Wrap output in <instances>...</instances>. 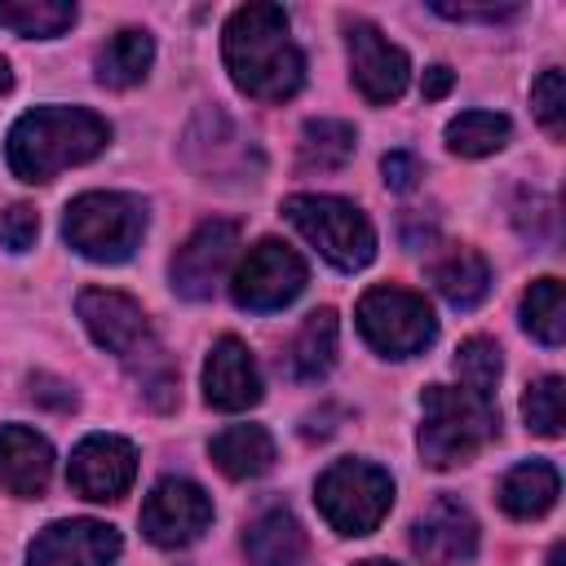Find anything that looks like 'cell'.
Returning <instances> with one entry per match:
<instances>
[{
	"label": "cell",
	"instance_id": "cell-1",
	"mask_svg": "<svg viewBox=\"0 0 566 566\" xmlns=\"http://www.w3.org/2000/svg\"><path fill=\"white\" fill-rule=\"evenodd\" d=\"M226 66L239 93L256 102H287L305 80V57L292 44L287 13L279 4H243L226 22Z\"/></svg>",
	"mask_w": 566,
	"mask_h": 566
},
{
	"label": "cell",
	"instance_id": "cell-2",
	"mask_svg": "<svg viewBox=\"0 0 566 566\" xmlns=\"http://www.w3.org/2000/svg\"><path fill=\"white\" fill-rule=\"evenodd\" d=\"M111 142V128L102 115L84 106H35L9 128V168L22 181H49L62 168H75L93 159Z\"/></svg>",
	"mask_w": 566,
	"mask_h": 566
},
{
	"label": "cell",
	"instance_id": "cell-3",
	"mask_svg": "<svg viewBox=\"0 0 566 566\" xmlns=\"http://www.w3.org/2000/svg\"><path fill=\"white\" fill-rule=\"evenodd\" d=\"M500 433V411L491 398L469 389L429 385L420 398V455L429 469H455L473 460Z\"/></svg>",
	"mask_w": 566,
	"mask_h": 566
},
{
	"label": "cell",
	"instance_id": "cell-4",
	"mask_svg": "<svg viewBox=\"0 0 566 566\" xmlns=\"http://www.w3.org/2000/svg\"><path fill=\"white\" fill-rule=\"evenodd\" d=\"M62 234L88 261H128L146 234V203L119 190H88L66 203Z\"/></svg>",
	"mask_w": 566,
	"mask_h": 566
},
{
	"label": "cell",
	"instance_id": "cell-5",
	"mask_svg": "<svg viewBox=\"0 0 566 566\" xmlns=\"http://www.w3.org/2000/svg\"><path fill=\"white\" fill-rule=\"evenodd\" d=\"M287 221L336 265V270H363L376 256V230L349 199L336 195H292L283 203Z\"/></svg>",
	"mask_w": 566,
	"mask_h": 566
},
{
	"label": "cell",
	"instance_id": "cell-6",
	"mask_svg": "<svg viewBox=\"0 0 566 566\" xmlns=\"http://www.w3.org/2000/svg\"><path fill=\"white\" fill-rule=\"evenodd\" d=\"M314 500H318V513L327 517L332 531L340 535H371L389 504H394V482L385 469L367 464V460H336L318 486H314Z\"/></svg>",
	"mask_w": 566,
	"mask_h": 566
},
{
	"label": "cell",
	"instance_id": "cell-7",
	"mask_svg": "<svg viewBox=\"0 0 566 566\" xmlns=\"http://www.w3.org/2000/svg\"><path fill=\"white\" fill-rule=\"evenodd\" d=\"M358 332L385 358H411L438 336V318L424 296L407 287H371L358 301Z\"/></svg>",
	"mask_w": 566,
	"mask_h": 566
},
{
	"label": "cell",
	"instance_id": "cell-8",
	"mask_svg": "<svg viewBox=\"0 0 566 566\" xmlns=\"http://www.w3.org/2000/svg\"><path fill=\"white\" fill-rule=\"evenodd\" d=\"M305 287V261L296 248H287L283 239H261L248 248V256L239 261L234 279H230V296L239 310H283L287 301H296Z\"/></svg>",
	"mask_w": 566,
	"mask_h": 566
},
{
	"label": "cell",
	"instance_id": "cell-9",
	"mask_svg": "<svg viewBox=\"0 0 566 566\" xmlns=\"http://www.w3.org/2000/svg\"><path fill=\"white\" fill-rule=\"evenodd\" d=\"M75 310H80L88 336H93L102 349H111L115 358L137 363V367L159 358L150 318H146V310H142L133 296H124V292H115V287H84L80 301H75Z\"/></svg>",
	"mask_w": 566,
	"mask_h": 566
},
{
	"label": "cell",
	"instance_id": "cell-10",
	"mask_svg": "<svg viewBox=\"0 0 566 566\" xmlns=\"http://www.w3.org/2000/svg\"><path fill=\"white\" fill-rule=\"evenodd\" d=\"M208 522H212V500L186 478H164L142 504V531L159 548L195 544L208 531Z\"/></svg>",
	"mask_w": 566,
	"mask_h": 566
},
{
	"label": "cell",
	"instance_id": "cell-11",
	"mask_svg": "<svg viewBox=\"0 0 566 566\" xmlns=\"http://www.w3.org/2000/svg\"><path fill=\"white\" fill-rule=\"evenodd\" d=\"M234 248H239V226H234V221H226V217L203 221V226L172 252V265H168L172 292L186 296V301H208L212 287L221 283V274H226Z\"/></svg>",
	"mask_w": 566,
	"mask_h": 566
},
{
	"label": "cell",
	"instance_id": "cell-12",
	"mask_svg": "<svg viewBox=\"0 0 566 566\" xmlns=\"http://www.w3.org/2000/svg\"><path fill=\"white\" fill-rule=\"evenodd\" d=\"M345 44H349V75H354V88L376 102V106H389L402 97L407 80H411V62L398 44H389L371 22H349L345 27Z\"/></svg>",
	"mask_w": 566,
	"mask_h": 566
},
{
	"label": "cell",
	"instance_id": "cell-13",
	"mask_svg": "<svg viewBox=\"0 0 566 566\" xmlns=\"http://www.w3.org/2000/svg\"><path fill=\"white\" fill-rule=\"evenodd\" d=\"M137 478V451L133 442L115 438V433H88L75 451H71V469L66 482L84 495V500H119Z\"/></svg>",
	"mask_w": 566,
	"mask_h": 566
},
{
	"label": "cell",
	"instance_id": "cell-14",
	"mask_svg": "<svg viewBox=\"0 0 566 566\" xmlns=\"http://www.w3.org/2000/svg\"><path fill=\"white\" fill-rule=\"evenodd\" d=\"M119 557V531L93 517L53 522L31 544V566H111Z\"/></svg>",
	"mask_w": 566,
	"mask_h": 566
},
{
	"label": "cell",
	"instance_id": "cell-15",
	"mask_svg": "<svg viewBox=\"0 0 566 566\" xmlns=\"http://www.w3.org/2000/svg\"><path fill=\"white\" fill-rule=\"evenodd\" d=\"M411 548L429 562V566H460V562H473L478 553V522L473 513L451 500V495H438L411 526Z\"/></svg>",
	"mask_w": 566,
	"mask_h": 566
},
{
	"label": "cell",
	"instance_id": "cell-16",
	"mask_svg": "<svg viewBox=\"0 0 566 566\" xmlns=\"http://www.w3.org/2000/svg\"><path fill=\"white\" fill-rule=\"evenodd\" d=\"M203 398L217 411H248L261 402V371L243 340L221 336L203 363Z\"/></svg>",
	"mask_w": 566,
	"mask_h": 566
},
{
	"label": "cell",
	"instance_id": "cell-17",
	"mask_svg": "<svg viewBox=\"0 0 566 566\" xmlns=\"http://www.w3.org/2000/svg\"><path fill=\"white\" fill-rule=\"evenodd\" d=\"M49 478H53L49 442L27 424H4L0 429V491L18 500H35L44 495Z\"/></svg>",
	"mask_w": 566,
	"mask_h": 566
},
{
	"label": "cell",
	"instance_id": "cell-18",
	"mask_svg": "<svg viewBox=\"0 0 566 566\" xmlns=\"http://www.w3.org/2000/svg\"><path fill=\"white\" fill-rule=\"evenodd\" d=\"M243 553H248L252 566H301L305 531L287 509H265L243 531Z\"/></svg>",
	"mask_w": 566,
	"mask_h": 566
},
{
	"label": "cell",
	"instance_id": "cell-19",
	"mask_svg": "<svg viewBox=\"0 0 566 566\" xmlns=\"http://www.w3.org/2000/svg\"><path fill=\"white\" fill-rule=\"evenodd\" d=\"M429 279L438 287V296L447 305H455V310H473L491 292V265L473 248H451L447 256H438L433 270H429Z\"/></svg>",
	"mask_w": 566,
	"mask_h": 566
},
{
	"label": "cell",
	"instance_id": "cell-20",
	"mask_svg": "<svg viewBox=\"0 0 566 566\" xmlns=\"http://www.w3.org/2000/svg\"><path fill=\"white\" fill-rule=\"evenodd\" d=\"M557 491H562L557 469L544 464V460H526V464H517V469L504 473V482H500V504H504L509 517L531 522V517H544V513L557 504Z\"/></svg>",
	"mask_w": 566,
	"mask_h": 566
},
{
	"label": "cell",
	"instance_id": "cell-21",
	"mask_svg": "<svg viewBox=\"0 0 566 566\" xmlns=\"http://www.w3.org/2000/svg\"><path fill=\"white\" fill-rule=\"evenodd\" d=\"M150 62H155V40H150V31L124 27V31H115V35L97 49V62H93V66H97V80H102L106 88H133V84L146 80Z\"/></svg>",
	"mask_w": 566,
	"mask_h": 566
},
{
	"label": "cell",
	"instance_id": "cell-22",
	"mask_svg": "<svg viewBox=\"0 0 566 566\" xmlns=\"http://www.w3.org/2000/svg\"><path fill=\"white\" fill-rule=\"evenodd\" d=\"M212 460L226 478H261L274 464V438L261 424H230L212 438Z\"/></svg>",
	"mask_w": 566,
	"mask_h": 566
},
{
	"label": "cell",
	"instance_id": "cell-23",
	"mask_svg": "<svg viewBox=\"0 0 566 566\" xmlns=\"http://www.w3.org/2000/svg\"><path fill=\"white\" fill-rule=\"evenodd\" d=\"M336 363V310H314L287 345V371L296 380H318Z\"/></svg>",
	"mask_w": 566,
	"mask_h": 566
},
{
	"label": "cell",
	"instance_id": "cell-24",
	"mask_svg": "<svg viewBox=\"0 0 566 566\" xmlns=\"http://www.w3.org/2000/svg\"><path fill=\"white\" fill-rule=\"evenodd\" d=\"M354 124L345 119H310L301 128V168L305 172H336L354 159Z\"/></svg>",
	"mask_w": 566,
	"mask_h": 566
},
{
	"label": "cell",
	"instance_id": "cell-25",
	"mask_svg": "<svg viewBox=\"0 0 566 566\" xmlns=\"http://www.w3.org/2000/svg\"><path fill=\"white\" fill-rule=\"evenodd\" d=\"M522 327L539 340V345H562L566 336V296H562V279H535L522 296Z\"/></svg>",
	"mask_w": 566,
	"mask_h": 566
},
{
	"label": "cell",
	"instance_id": "cell-26",
	"mask_svg": "<svg viewBox=\"0 0 566 566\" xmlns=\"http://www.w3.org/2000/svg\"><path fill=\"white\" fill-rule=\"evenodd\" d=\"M71 22H75V4L66 0H0V27L31 40H53Z\"/></svg>",
	"mask_w": 566,
	"mask_h": 566
},
{
	"label": "cell",
	"instance_id": "cell-27",
	"mask_svg": "<svg viewBox=\"0 0 566 566\" xmlns=\"http://www.w3.org/2000/svg\"><path fill=\"white\" fill-rule=\"evenodd\" d=\"M509 133H513L509 119L495 111H460L447 124V146L464 159H482V155H495L509 142Z\"/></svg>",
	"mask_w": 566,
	"mask_h": 566
},
{
	"label": "cell",
	"instance_id": "cell-28",
	"mask_svg": "<svg viewBox=\"0 0 566 566\" xmlns=\"http://www.w3.org/2000/svg\"><path fill=\"white\" fill-rule=\"evenodd\" d=\"M500 371H504V358H500V345H495V340L469 336V340L455 349L460 389H469V394H478V398H491L495 385H500Z\"/></svg>",
	"mask_w": 566,
	"mask_h": 566
},
{
	"label": "cell",
	"instance_id": "cell-29",
	"mask_svg": "<svg viewBox=\"0 0 566 566\" xmlns=\"http://www.w3.org/2000/svg\"><path fill=\"white\" fill-rule=\"evenodd\" d=\"M522 416L539 438H557L562 420H566V394H562V376H539L526 398H522Z\"/></svg>",
	"mask_w": 566,
	"mask_h": 566
},
{
	"label": "cell",
	"instance_id": "cell-30",
	"mask_svg": "<svg viewBox=\"0 0 566 566\" xmlns=\"http://www.w3.org/2000/svg\"><path fill=\"white\" fill-rule=\"evenodd\" d=\"M531 106H535L539 124H544L553 137H562V128H566V80H562L557 66H548V71L531 84Z\"/></svg>",
	"mask_w": 566,
	"mask_h": 566
},
{
	"label": "cell",
	"instance_id": "cell-31",
	"mask_svg": "<svg viewBox=\"0 0 566 566\" xmlns=\"http://www.w3.org/2000/svg\"><path fill=\"white\" fill-rule=\"evenodd\" d=\"M35 234H40V217H35V208L13 203V208L0 212V243H4L9 252H27V248L35 243Z\"/></svg>",
	"mask_w": 566,
	"mask_h": 566
},
{
	"label": "cell",
	"instance_id": "cell-32",
	"mask_svg": "<svg viewBox=\"0 0 566 566\" xmlns=\"http://www.w3.org/2000/svg\"><path fill=\"white\" fill-rule=\"evenodd\" d=\"M380 172H385V186L389 190H416V181L424 177L420 172V159L407 155V150H389L385 164H380Z\"/></svg>",
	"mask_w": 566,
	"mask_h": 566
},
{
	"label": "cell",
	"instance_id": "cell-33",
	"mask_svg": "<svg viewBox=\"0 0 566 566\" xmlns=\"http://www.w3.org/2000/svg\"><path fill=\"white\" fill-rule=\"evenodd\" d=\"M442 18H460V22H500L513 18L517 4H433Z\"/></svg>",
	"mask_w": 566,
	"mask_h": 566
},
{
	"label": "cell",
	"instance_id": "cell-34",
	"mask_svg": "<svg viewBox=\"0 0 566 566\" xmlns=\"http://www.w3.org/2000/svg\"><path fill=\"white\" fill-rule=\"evenodd\" d=\"M31 398L53 407V411H71L75 407V394L62 380H53V376H31Z\"/></svg>",
	"mask_w": 566,
	"mask_h": 566
},
{
	"label": "cell",
	"instance_id": "cell-35",
	"mask_svg": "<svg viewBox=\"0 0 566 566\" xmlns=\"http://www.w3.org/2000/svg\"><path fill=\"white\" fill-rule=\"evenodd\" d=\"M451 84H455L451 66H429V71H424V80H420V93H424L429 102H438V97H447V93H451Z\"/></svg>",
	"mask_w": 566,
	"mask_h": 566
},
{
	"label": "cell",
	"instance_id": "cell-36",
	"mask_svg": "<svg viewBox=\"0 0 566 566\" xmlns=\"http://www.w3.org/2000/svg\"><path fill=\"white\" fill-rule=\"evenodd\" d=\"M9 84H13V75H9V62H4V57H0V93H4V88H9Z\"/></svg>",
	"mask_w": 566,
	"mask_h": 566
},
{
	"label": "cell",
	"instance_id": "cell-37",
	"mask_svg": "<svg viewBox=\"0 0 566 566\" xmlns=\"http://www.w3.org/2000/svg\"><path fill=\"white\" fill-rule=\"evenodd\" d=\"M562 562H566V548L557 544V548H553V557H548V566H562Z\"/></svg>",
	"mask_w": 566,
	"mask_h": 566
},
{
	"label": "cell",
	"instance_id": "cell-38",
	"mask_svg": "<svg viewBox=\"0 0 566 566\" xmlns=\"http://www.w3.org/2000/svg\"><path fill=\"white\" fill-rule=\"evenodd\" d=\"M358 566H402V562H385V557H367V562H358Z\"/></svg>",
	"mask_w": 566,
	"mask_h": 566
}]
</instances>
